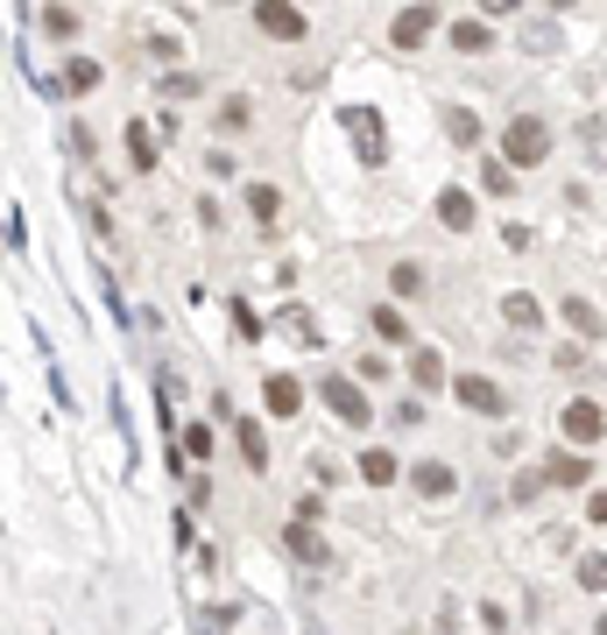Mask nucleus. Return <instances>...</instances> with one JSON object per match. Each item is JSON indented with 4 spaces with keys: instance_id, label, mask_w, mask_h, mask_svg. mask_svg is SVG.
<instances>
[{
    "instance_id": "f257e3e1",
    "label": "nucleus",
    "mask_w": 607,
    "mask_h": 635,
    "mask_svg": "<svg viewBox=\"0 0 607 635\" xmlns=\"http://www.w3.org/2000/svg\"><path fill=\"white\" fill-rule=\"evenodd\" d=\"M502 156L516 163V170H537L544 156H552V127H544L537 113H516V121L502 127Z\"/></svg>"
},
{
    "instance_id": "f03ea898",
    "label": "nucleus",
    "mask_w": 607,
    "mask_h": 635,
    "mask_svg": "<svg viewBox=\"0 0 607 635\" xmlns=\"http://www.w3.org/2000/svg\"><path fill=\"white\" fill-rule=\"evenodd\" d=\"M318 396H326V410L339 423H353V431H368V423H374V402H368V389H360L353 375H326V381H318Z\"/></svg>"
},
{
    "instance_id": "7ed1b4c3",
    "label": "nucleus",
    "mask_w": 607,
    "mask_h": 635,
    "mask_svg": "<svg viewBox=\"0 0 607 635\" xmlns=\"http://www.w3.org/2000/svg\"><path fill=\"white\" fill-rule=\"evenodd\" d=\"M439 22H445V14L439 8H431V0H410V8H395V22H389V50H424L431 43V35H439Z\"/></svg>"
},
{
    "instance_id": "20e7f679",
    "label": "nucleus",
    "mask_w": 607,
    "mask_h": 635,
    "mask_svg": "<svg viewBox=\"0 0 607 635\" xmlns=\"http://www.w3.org/2000/svg\"><path fill=\"white\" fill-rule=\"evenodd\" d=\"M255 29L269 35V43H304V35H311V22H304V8L297 0H255Z\"/></svg>"
},
{
    "instance_id": "39448f33",
    "label": "nucleus",
    "mask_w": 607,
    "mask_h": 635,
    "mask_svg": "<svg viewBox=\"0 0 607 635\" xmlns=\"http://www.w3.org/2000/svg\"><path fill=\"white\" fill-rule=\"evenodd\" d=\"M558 431H565V445H600V438H607V410L594 396H573L558 410Z\"/></svg>"
},
{
    "instance_id": "423d86ee",
    "label": "nucleus",
    "mask_w": 607,
    "mask_h": 635,
    "mask_svg": "<svg viewBox=\"0 0 607 635\" xmlns=\"http://www.w3.org/2000/svg\"><path fill=\"white\" fill-rule=\"evenodd\" d=\"M452 396H460V410H473V417H502L508 410L502 381H487V375H452Z\"/></svg>"
},
{
    "instance_id": "0eeeda50",
    "label": "nucleus",
    "mask_w": 607,
    "mask_h": 635,
    "mask_svg": "<svg viewBox=\"0 0 607 635\" xmlns=\"http://www.w3.org/2000/svg\"><path fill=\"white\" fill-rule=\"evenodd\" d=\"M403 375H410V389H424V396H439V389H452V375H445V354H439V346H410Z\"/></svg>"
},
{
    "instance_id": "6e6552de",
    "label": "nucleus",
    "mask_w": 607,
    "mask_h": 635,
    "mask_svg": "<svg viewBox=\"0 0 607 635\" xmlns=\"http://www.w3.org/2000/svg\"><path fill=\"white\" fill-rule=\"evenodd\" d=\"M439 226H445V234H473V226H481V205H473L466 184H445L439 191Z\"/></svg>"
},
{
    "instance_id": "1a4fd4ad",
    "label": "nucleus",
    "mask_w": 607,
    "mask_h": 635,
    "mask_svg": "<svg viewBox=\"0 0 607 635\" xmlns=\"http://www.w3.org/2000/svg\"><path fill=\"white\" fill-rule=\"evenodd\" d=\"M339 127L360 142V156H368V163L389 156V148H382V113H374V106H347V113H339Z\"/></svg>"
},
{
    "instance_id": "9d476101",
    "label": "nucleus",
    "mask_w": 607,
    "mask_h": 635,
    "mask_svg": "<svg viewBox=\"0 0 607 635\" xmlns=\"http://www.w3.org/2000/svg\"><path fill=\"white\" fill-rule=\"evenodd\" d=\"M410 488H416V502H452L460 473H452L445 459H416V467H410Z\"/></svg>"
},
{
    "instance_id": "9b49d317",
    "label": "nucleus",
    "mask_w": 607,
    "mask_h": 635,
    "mask_svg": "<svg viewBox=\"0 0 607 635\" xmlns=\"http://www.w3.org/2000/svg\"><path fill=\"white\" fill-rule=\"evenodd\" d=\"M544 480H552V488H586V480H594V459H586V445L552 452V459H544Z\"/></svg>"
},
{
    "instance_id": "f8f14e48",
    "label": "nucleus",
    "mask_w": 607,
    "mask_h": 635,
    "mask_svg": "<svg viewBox=\"0 0 607 635\" xmlns=\"http://www.w3.org/2000/svg\"><path fill=\"white\" fill-rule=\"evenodd\" d=\"M439 127H445V142H452V148H481V134H487L473 106H445V113H439Z\"/></svg>"
},
{
    "instance_id": "ddd939ff",
    "label": "nucleus",
    "mask_w": 607,
    "mask_h": 635,
    "mask_svg": "<svg viewBox=\"0 0 607 635\" xmlns=\"http://www.w3.org/2000/svg\"><path fill=\"white\" fill-rule=\"evenodd\" d=\"M282 544H290V557H304V565H332V551H326V536H318L311 523H304V515H297V523H290V530H282Z\"/></svg>"
},
{
    "instance_id": "4468645a",
    "label": "nucleus",
    "mask_w": 607,
    "mask_h": 635,
    "mask_svg": "<svg viewBox=\"0 0 607 635\" xmlns=\"http://www.w3.org/2000/svg\"><path fill=\"white\" fill-rule=\"evenodd\" d=\"M261 402H269V417H297V410H304V381H297V375H269Z\"/></svg>"
},
{
    "instance_id": "2eb2a0df",
    "label": "nucleus",
    "mask_w": 607,
    "mask_h": 635,
    "mask_svg": "<svg viewBox=\"0 0 607 635\" xmlns=\"http://www.w3.org/2000/svg\"><path fill=\"white\" fill-rule=\"evenodd\" d=\"M360 480H368V488H389V480H403V467H395L389 445H368L360 452Z\"/></svg>"
},
{
    "instance_id": "dca6fc26",
    "label": "nucleus",
    "mask_w": 607,
    "mask_h": 635,
    "mask_svg": "<svg viewBox=\"0 0 607 635\" xmlns=\"http://www.w3.org/2000/svg\"><path fill=\"white\" fill-rule=\"evenodd\" d=\"M502 318L516 325V332H537V325H544V304L529 297V290H508V297H502Z\"/></svg>"
},
{
    "instance_id": "f3484780",
    "label": "nucleus",
    "mask_w": 607,
    "mask_h": 635,
    "mask_svg": "<svg viewBox=\"0 0 607 635\" xmlns=\"http://www.w3.org/2000/svg\"><path fill=\"white\" fill-rule=\"evenodd\" d=\"M100 79H106V71L92 64V57H71V64H64V79H56V85H64L71 100H85V92H100Z\"/></svg>"
},
{
    "instance_id": "a211bd4d",
    "label": "nucleus",
    "mask_w": 607,
    "mask_h": 635,
    "mask_svg": "<svg viewBox=\"0 0 607 635\" xmlns=\"http://www.w3.org/2000/svg\"><path fill=\"white\" fill-rule=\"evenodd\" d=\"M234 438H240V459H248L255 473L269 467V438H261V423H255V417H234Z\"/></svg>"
},
{
    "instance_id": "6ab92c4d",
    "label": "nucleus",
    "mask_w": 607,
    "mask_h": 635,
    "mask_svg": "<svg viewBox=\"0 0 607 635\" xmlns=\"http://www.w3.org/2000/svg\"><path fill=\"white\" fill-rule=\"evenodd\" d=\"M481 191H487V198H516V163H508V156H487V163H481Z\"/></svg>"
},
{
    "instance_id": "aec40b11",
    "label": "nucleus",
    "mask_w": 607,
    "mask_h": 635,
    "mask_svg": "<svg viewBox=\"0 0 607 635\" xmlns=\"http://www.w3.org/2000/svg\"><path fill=\"white\" fill-rule=\"evenodd\" d=\"M565 325H573L579 339H600L607 332V318H600V304H586V297H565Z\"/></svg>"
},
{
    "instance_id": "412c9836",
    "label": "nucleus",
    "mask_w": 607,
    "mask_h": 635,
    "mask_svg": "<svg viewBox=\"0 0 607 635\" xmlns=\"http://www.w3.org/2000/svg\"><path fill=\"white\" fill-rule=\"evenodd\" d=\"M452 50H460V57H487V50H495V29H487V22H452Z\"/></svg>"
},
{
    "instance_id": "4be33fe9",
    "label": "nucleus",
    "mask_w": 607,
    "mask_h": 635,
    "mask_svg": "<svg viewBox=\"0 0 607 635\" xmlns=\"http://www.w3.org/2000/svg\"><path fill=\"white\" fill-rule=\"evenodd\" d=\"M389 290H395V297H424V290H431L424 262H395V268H389Z\"/></svg>"
},
{
    "instance_id": "5701e85b",
    "label": "nucleus",
    "mask_w": 607,
    "mask_h": 635,
    "mask_svg": "<svg viewBox=\"0 0 607 635\" xmlns=\"http://www.w3.org/2000/svg\"><path fill=\"white\" fill-rule=\"evenodd\" d=\"M248 212L261 226H276V212H282V198H276V184H248Z\"/></svg>"
},
{
    "instance_id": "b1692460",
    "label": "nucleus",
    "mask_w": 607,
    "mask_h": 635,
    "mask_svg": "<svg viewBox=\"0 0 607 635\" xmlns=\"http://www.w3.org/2000/svg\"><path fill=\"white\" fill-rule=\"evenodd\" d=\"M374 332H382L389 346H403V339H410V325H403V311H395V304H374Z\"/></svg>"
},
{
    "instance_id": "393cba45",
    "label": "nucleus",
    "mask_w": 607,
    "mask_h": 635,
    "mask_svg": "<svg viewBox=\"0 0 607 635\" xmlns=\"http://www.w3.org/2000/svg\"><path fill=\"white\" fill-rule=\"evenodd\" d=\"M43 35L71 43V35H79V14H71V8H43Z\"/></svg>"
},
{
    "instance_id": "a878e982",
    "label": "nucleus",
    "mask_w": 607,
    "mask_h": 635,
    "mask_svg": "<svg viewBox=\"0 0 607 635\" xmlns=\"http://www.w3.org/2000/svg\"><path fill=\"white\" fill-rule=\"evenodd\" d=\"M127 156H135V170H156V142H148V127H142V121L127 127Z\"/></svg>"
},
{
    "instance_id": "bb28decb",
    "label": "nucleus",
    "mask_w": 607,
    "mask_h": 635,
    "mask_svg": "<svg viewBox=\"0 0 607 635\" xmlns=\"http://www.w3.org/2000/svg\"><path fill=\"white\" fill-rule=\"evenodd\" d=\"M248 121H255V100H226L219 106V134H240Z\"/></svg>"
},
{
    "instance_id": "cd10ccee",
    "label": "nucleus",
    "mask_w": 607,
    "mask_h": 635,
    "mask_svg": "<svg viewBox=\"0 0 607 635\" xmlns=\"http://www.w3.org/2000/svg\"><path fill=\"white\" fill-rule=\"evenodd\" d=\"M579 586L607 593V551H586V557H579Z\"/></svg>"
},
{
    "instance_id": "c85d7f7f",
    "label": "nucleus",
    "mask_w": 607,
    "mask_h": 635,
    "mask_svg": "<svg viewBox=\"0 0 607 635\" xmlns=\"http://www.w3.org/2000/svg\"><path fill=\"white\" fill-rule=\"evenodd\" d=\"M552 368H558V375H579V368H586V339H565L558 354H552Z\"/></svg>"
},
{
    "instance_id": "c756f323",
    "label": "nucleus",
    "mask_w": 607,
    "mask_h": 635,
    "mask_svg": "<svg viewBox=\"0 0 607 635\" xmlns=\"http://www.w3.org/2000/svg\"><path fill=\"white\" fill-rule=\"evenodd\" d=\"M184 452H192V459H213V431H205V423H184Z\"/></svg>"
},
{
    "instance_id": "7c9ffc66",
    "label": "nucleus",
    "mask_w": 607,
    "mask_h": 635,
    "mask_svg": "<svg viewBox=\"0 0 607 635\" xmlns=\"http://www.w3.org/2000/svg\"><path fill=\"white\" fill-rule=\"evenodd\" d=\"M163 92H169V100H192V92H205V79H192V71H169Z\"/></svg>"
},
{
    "instance_id": "2f4dec72",
    "label": "nucleus",
    "mask_w": 607,
    "mask_h": 635,
    "mask_svg": "<svg viewBox=\"0 0 607 635\" xmlns=\"http://www.w3.org/2000/svg\"><path fill=\"white\" fill-rule=\"evenodd\" d=\"M502 247H508V255H529V247H537V234H529V226H516V219H508V226H502Z\"/></svg>"
},
{
    "instance_id": "473e14b6",
    "label": "nucleus",
    "mask_w": 607,
    "mask_h": 635,
    "mask_svg": "<svg viewBox=\"0 0 607 635\" xmlns=\"http://www.w3.org/2000/svg\"><path fill=\"white\" fill-rule=\"evenodd\" d=\"M353 375L374 389V381H389V360H382V354H360V360H353Z\"/></svg>"
},
{
    "instance_id": "72a5a7b5",
    "label": "nucleus",
    "mask_w": 607,
    "mask_h": 635,
    "mask_svg": "<svg viewBox=\"0 0 607 635\" xmlns=\"http://www.w3.org/2000/svg\"><path fill=\"white\" fill-rule=\"evenodd\" d=\"M523 50H529V57H537V50H558V29H537V22H529V29H523Z\"/></svg>"
},
{
    "instance_id": "f704fd0d",
    "label": "nucleus",
    "mask_w": 607,
    "mask_h": 635,
    "mask_svg": "<svg viewBox=\"0 0 607 635\" xmlns=\"http://www.w3.org/2000/svg\"><path fill=\"white\" fill-rule=\"evenodd\" d=\"M234 332H240V339H261V318L248 311V304H234Z\"/></svg>"
},
{
    "instance_id": "c9c22d12",
    "label": "nucleus",
    "mask_w": 607,
    "mask_h": 635,
    "mask_svg": "<svg viewBox=\"0 0 607 635\" xmlns=\"http://www.w3.org/2000/svg\"><path fill=\"white\" fill-rule=\"evenodd\" d=\"M282 332H290V339H318V325L304 318V311H282Z\"/></svg>"
},
{
    "instance_id": "e433bc0d",
    "label": "nucleus",
    "mask_w": 607,
    "mask_h": 635,
    "mask_svg": "<svg viewBox=\"0 0 607 635\" xmlns=\"http://www.w3.org/2000/svg\"><path fill=\"white\" fill-rule=\"evenodd\" d=\"M389 423H424V402H416V396H410V402H395Z\"/></svg>"
},
{
    "instance_id": "4c0bfd02",
    "label": "nucleus",
    "mask_w": 607,
    "mask_h": 635,
    "mask_svg": "<svg viewBox=\"0 0 607 635\" xmlns=\"http://www.w3.org/2000/svg\"><path fill=\"white\" fill-rule=\"evenodd\" d=\"M586 515H594V523H607V488L594 494V502H586Z\"/></svg>"
},
{
    "instance_id": "58836bf2",
    "label": "nucleus",
    "mask_w": 607,
    "mask_h": 635,
    "mask_svg": "<svg viewBox=\"0 0 607 635\" xmlns=\"http://www.w3.org/2000/svg\"><path fill=\"white\" fill-rule=\"evenodd\" d=\"M481 8H487V14H516V0H481Z\"/></svg>"
},
{
    "instance_id": "ea45409f",
    "label": "nucleus",
    "mask_w": 607,
    "mask_h": 635,
    "mask_svg": "<svg viewBox=\"0 0 607 635\" xmlns=\"http://www.w3.org/2000/svg\"><path fill=\"white\" fill-rule=\"evenodd\" d=\"M544 8H573V0H544Z\"/></svg>"
},
{
    "instance_id": "a19ab883",
    "label": "nucleus",
    "mask_w": 607,
    "mask_h": 635,
    "mask_svg": "<svg viewBox=\"0 0 607 635\" xmlns=\"http://www.w3.org/2000/svg\"><path fill=\"white\" fill-rule=\"evenodd\" d=\"M594 635H607V614H600V628H594Z\"/></svg>"
}]
</instances>
